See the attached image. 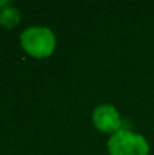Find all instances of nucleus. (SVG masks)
I'll list each match as a JSON object with an SVG mask.
<instances>
[{
	"mask_svg": "<svg viewBox=\"0 0 154 155\" xmlns=\"http://www.w3.org/2000/svg\"><path fill=\"white\" fill-rule=\"evenodd\" d=\"M21 22V12L18 8L12 5H7L0 10V25L5 29H14Z\"/></svg>",
	"mask_w": 154,
	"mask_h": 155,
	"instance_id": "20e7f679",
	"label": "nucleus"
},
{
	"mask_svg": "<svg viewBox=\"0 0 154 155\" xmlns=\"http://www.w3.org/2000/svg\"><path fill=\"white\" fill-rule=\"evenodd\" d=\"M150 147L142 135L122 128L108 140L109 155H149Z\"/></svg>",
	"mask_w": 154,
	"mask_h": 155,
	"instance_id": "f03ea898",
	"label": "nucleus"
},
{
	"mask_svg": "<svg viewBox=\"0 0 154 155\" xmlns=\"http://www.w3.org/2000/svg\"><path fill=\"white\" fill-rule=\"evenodd\" d=\"M93 124L98 131L104 134H116L122 129V118L113 105H100L93 112Z\"/></svg>",
	"mask_w": 154,
	"mask_h": 155,
	"instance_id": "7ed1b4c3",
	"label": "nucleus"
},
{
	"mask_svg": "<svg viewBox=\"0 0 154 155\" xmlns=\"http://www.w3.org/2000/svg\"><path fill=\"white\" fill-rule=\"evenodd\" d=\"M21 46L30 57L46 59L56 49V37L48 27L33 26L21 34Z\"/></svg>",
	"mask_w": 154,
	"mask_h": 155,
	"instance_id": "f257e3e1",
	"label": "nucleus"
}]
</instances>
